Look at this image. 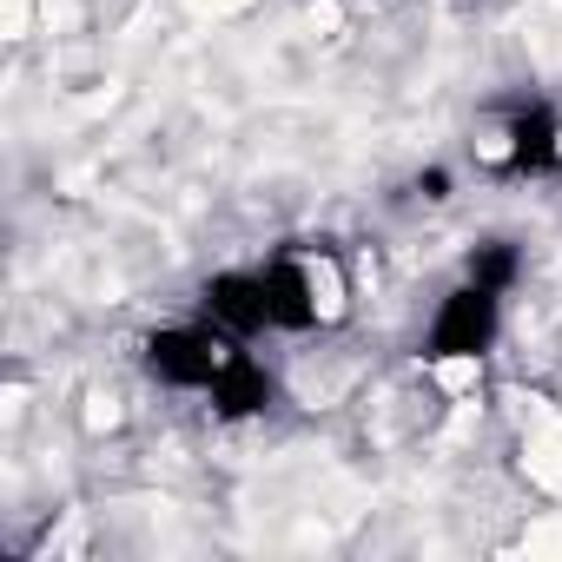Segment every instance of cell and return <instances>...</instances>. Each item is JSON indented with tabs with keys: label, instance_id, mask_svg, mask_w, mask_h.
<instances>
[{
	"label": "cell",
	"instance_id": "cell-1",
	"mask_svg": "<svg viewBox=\"0 0 562 562\" xmlns=\"http://www.w3.org/2000/svg\"><path fill=\"white\" fill-rule=\"evenodd\" d=\"M496 338H503V299L483 292L476 278H463V285L443 292L437 312H430L424 358H430V364H476V358H490Z\"/></svg>",
	"mask_w": 562,
	"mask_h": 562
},
{
	"label": "cell",
	"instance_id": "cell-2",
	"mask_svg": "<svg viewBox=\"0 0 562 562\" xmlns=\"http://www.w3.org/2000/svg\"><path fill=\"white\" fill-rule=\"evenodd\" d=\"M218 358H225V338H218L205 318H192V325H159V331L139 345V364H146L153 384H166V391H199V397H205Z\"/></svg>",
	"mask_w": 562,
	"mask_h": 562
},
{
	"label": "cell",
	"instance_id": "cell-3",
	"mask_svg": "<svg viewBox=\"0 0 562 562\" xmlns=\"http://www.w3.org/2000/svg\"><path fill=\"white\" fill-rule=\"evenodd\" d=\"M199 318L225 338V345H251L271 331V305H265V271H212L199 285Z\"/></svg>",
	"mask_w": 562,
	"mask_h": 562
},
{
	"label": "cell",
	"instance_id": "cell-4",
	"mask_svg": "<svg viewBox=\"0 0 562 562\" xmlns=\"http://www.w3.org/2000/svg\"><path fill=\"white\" fill-rule=\"evenodd\" d=\"M205 397H212V417H225V424H251V417H265V411H271L278 378H271V364H265V358H251L245 345H225V358H218V371H212Z\"/></svg>",
	"mask_w": 562,
	"mask_h": 562
},
{
	"label": "cell",
	"instance_id": "cell-5",
	"mask_svg": "<svg viewBox=\"0 0 562 562\" xmlns=\"http://www.w3.org/2000/svg\"><path fill=\"white\" fill-rule=\"evenodd\" d=\"M265 271V305H271V331H312L325 318L318 305V271L305 258H271Z\"/></svg>",
	"mask_w": 562,
	"mask_h": 562
},
{
	"label": "cell",
	"instance_id": "cell-6",
	"mask_svg": "<svg viewBox=\"0 0 562 562\" xmlns=\"http://www.w3.org/2000/svg\"><path fill=\"white\" fill-rule=\"evenodd\" d=\"M496 153H503V166H509V172H522V179L555 172V166H562V126H555V113H542V106L516 113V120H509V133L496 139Z\"/></svg>",
	"mask_w": 562,
	"mask_h": 562
},
{
	"label": "cell",
	"instance_id": "cell-7",
	"mask_svg": "<svg viewBox=\"0 0 562 562\" xmlns=\"http://www.w3.org/2000/svg\"><path fill=\"white\" fill-rule=\"evenodd\" d=\"M516 271H522V258H516V245L509 238H483L476 251H470V265H463V278H476L483 292H496V299H509L516 292Z\"/></svg>",
	"mask_w": 562,
	"mask_h": 562
}]
</instances>
